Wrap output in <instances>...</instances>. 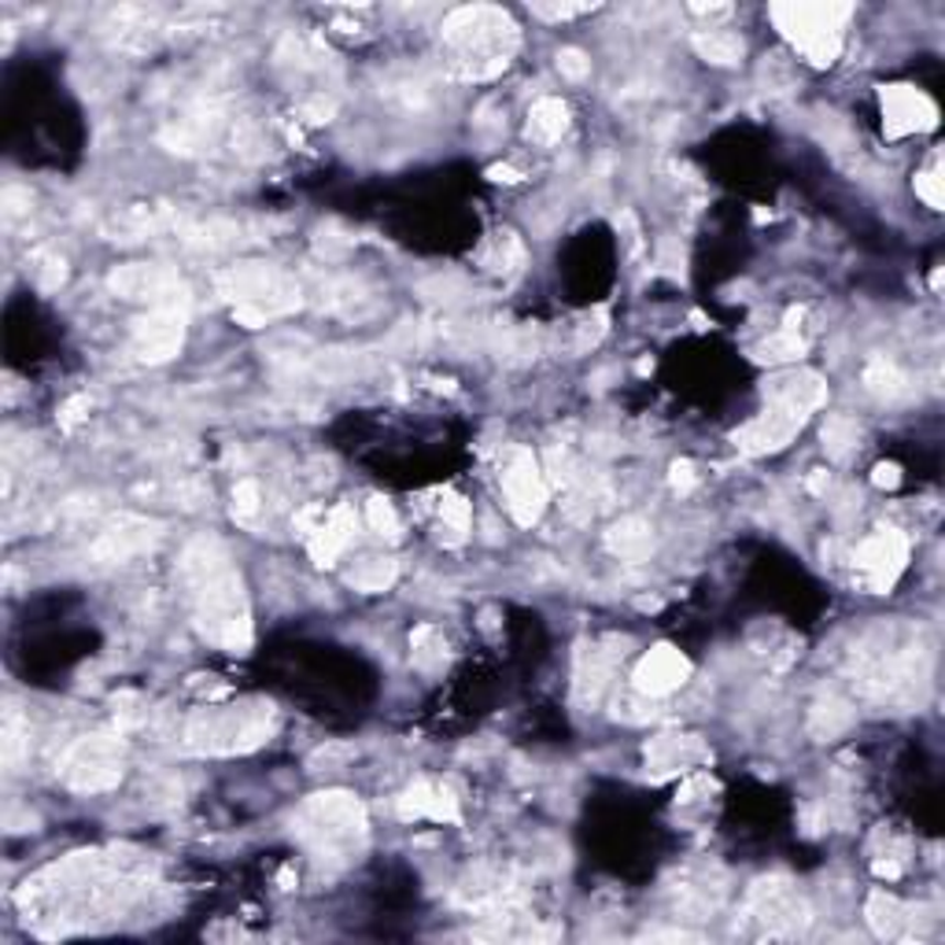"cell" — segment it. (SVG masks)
Listing matches in <instances>:
<instances>
[{
  "instance_id": "cell-1",
  "label": "cell",
  "mask_w": 945,
  "mask_h": 945,
  "mask_svg": "<svg viewBox=\"0 0 945 945\" xmlns=\"http://www.w3.org/2000/svg\"><path fill=\"white\" fill-rule=\"evenodd\" d=\"M149 876V857L126 854V849H93V854H70L59 865L37 871L23 883L15 901L26 923L52 920L56 934H63L122 912L138 898V890H144Z\"/></svg>"
},
{
  "instance_id": "cell-2",
  "label": "cell",
  "mask_w": 945,
  "mask_h": 945,
  "mask_svg": "<svg viewBox=\"0 0 945 945\" xmlns=\"http://www.w3.org/2000/svg\"><path fill=\"white\" fill-rule=\"evenodd\" d=\"M182 584L193 606V624L207 643L229 650V654H248L251 647V606L245 595V580L229 562L226 547L218 540H193L177 562Z\"/></svg>"
},
{
  "instance_id": "cell-3",
  "label": "cell",
  "mask_w": 945,
  "mask_h": 945,
  "mask_svg": "<svg viewBox=\"0 0 945 945\" xmlns=\"http://www.w3.org/2000/svg\"><path fill=\"white\" fill-rule=\"evenodd\" d=\"M444 45L450 52V70L461 82H488L510 67L521 45L518 23L510 12L491 4L455 8L444 19Z\"/></svg>"
},
{
  "instance_id": "cell-4",
  "label": "cell",
  "mask_w": 945,
  "mask_h": 945,
  "mask_svg": "<svg viewBox=\"0 0 945 945\" xmlns=\"http://www.w3.org/2000/svg\"><path fill=\"white\" fill-rule=\"evenodd\" d=\"M292 824H296L300 843L318 860H325V865H351V860H359L366 835H370L366 808L348 791H322L307 797Z\"/></svg>"
},
{
  "instance_id": "cell-5",
  "label": "cell",
  "mask_w": 945,
  "mask_h": 945,
  "mask_svg": "<svg viewBox=\"0 0 945 945\" xmlns=\"http://www.w3.org/2000/svg\"><path fill=\"white\" fill-rule=\"evenodd\" d=\"M218 296L233 303V318L248 329H262L267 322L303 307V292L285 270L267 262H237L218 274Z\"/></svg>"
},
{
  "instance_id": "cell-6",
  "label": "cell",
  "mask_w": 945,
  "mask_h": 945,
  "mask_svg": "<svg viewBox=\"0 0 945 945\" xmlns=\"http://www.w3.org/2000/svg\"><path fill=\"white\" fill-rule=\"evenodd\" d=\"M278 728V709L270 702L240 706H204L185 724V747L196 753H251Z\"/></svg>"
},
{
  "instance_id": "cell-7",
  "label": "cell",
  "mask_w": 945,
  "mask_h": 945,
  "mask_svg": "<svg viewBox=\"0 0 945 945\" xmlns=\"http://www.w3.org/2000/svg\"><path fill=\"white\" fill-rule=\"evenodd\" d=\"M775 30L813 63V67H832L843 56V30L854 19V4H802V0H783L769 8Z\"/></svg>"
},
{
  "instance_id": "cell-8",
  "label": "cell",
  "mask_w": 945,
  "mask_h": 945,
  "mask_svg": "<svg viewBox=\"0 0 945 945\" xmlns=\"http://www.w3.org/2000/svg\"><path fill=\"white\" fill-rule=\"evenodd\" d=\"M126 772V742L122 735L97 731L82 735L67 747L59 761V780L75 794H108L122 783Z\"/></svg>"
},
{
  "instance_id": "cell-9",
  "label": "cell",
  "mask_w": 945,
  "mask_h": 945,
  "mask_svg": "<svg viewBox=\"0 0 945 945\" xmlns=\"http://www.w3.org/2000/svg\"><path fill=\"white\" fill-rule=\"evenodd\" d=\"M188 307H193V296H188L185 281L177 289H171L160 303H152L144 318L133 322L130 333V355L144 366H163L171 362L185 344V325H188Z\"/></svg>"
},
{
  "instance_id": "cell-10",
  "label": "cell",
  "mask_w": 945,
  "mask_h": 945,
  "mask_svg": "<svg viewBox=\"0 0 945 945\" xmlns=\"http://www.w3.org/2000/svg\"><path fill=\"white\" fill-rule=\"evenodd\" d=\"M628 647H632V639L628 636H602L576 654V676H573L576 706L595 709L598 702L606 698V691H610L613 676H617V665L624 661Z\"/></svg>"
},
{
  "instance_id": "cell-11",
  "label": "cell",
  "mask_w": 945,
  "mask_h": 945,
  "mask_svg": "<svg viewBox=\"0 0 945 945\" xmlns=\"http://www.w3.org/2000/svg\"><path fill=\"white\" fill-rule=\"evenodd\" d=\"M547 477L532 450H513V458L502 469V491H507V510L521 529H532L547 510Z\"/></svg>"
},
{
  "instance_id": "cell-12",
  "label": "cell",
  "mask_w": 945,
  "mask_h": 945,
  "mask_svg": "<svg viewBox=\"0 0 945 945\" xmlns=\"http://www.w3.org/2000/svg\"><path fill=\"white\" fill-rule=\"evenodd\" d=\"M747 912L753 920L764 923L769 938H783V934H797L808 923V909L805 901L797 898V890L786 883V879H761L750 890V905Z\"/></svg>"
},
{
  "instance_id": "cell-13",
  "label": "cell",
  "mask_w": 945,
  "mask_h": 945,
  "mask_svg": "<svg viewBox=\"0 0 945 945\" xmlns=\"http://www.w3.org/2000/svg\"><path fill=\"white\" fill-rule=\"evenodd\" d=\"M854 562H857V569L865 573V584L871 591L887 595L909 565V535L898 529H879L876 535H868V540L860 543Z\"/></svg>"
},
{
  "instance_id": "cell-14",
  "label": "cell",
  "mask_w": 945,
  "mask_h": 945,
  "mask_svg": "<svg viewBox=\"0 0 945 945\" xmlns=\"http://www.w3.org/2000/svg\"><path fill=\"white\" fill-rule=\"evenodd\" d=\"M879 108H883L887 138H912V133H927L938 126V104L905 82L879 89Z\"/></svg>"
},
{
  "instance_id": "cell-15",
  "label": "cell",
  "mask_w": 945,
  "mask_h": 945,
  "mask_svg": "<svg viewBox=\"0 0 945 945\" xmlns=\"http://www.w3.org/2000/svg\"><path fill=\"white\" fill-rule=\"evenodd\" d=\"M163 535V524L160 521H149V518H119L104 529L97 540H93V562L97 565H122L138 554L152 551Z\"/></svg>"
},
{
  "instance_id": "cell-16",
  "label": "cell",
  "mask_w": 945,
  "mask_h": 945,
  "mask_svg": "<svg viewBox=\"0 0 945 945\" xmlns=\"http://www.w3.org/2000/svg\"><path fill=\"white\" fill-rule=\"evenodd\" d=\"M805 422H808V414L769 403L761 417H753V422H747L739 433H735V444H739L742 455H750V458L775 455V450H783L797 433H802Z\"/></svg>"
},
{
  "instance_id": "cell-17",
  "label": "cell",
  "mask_w": 945,
  "mask_h": 945,
  "mask_svg": "<svg viewBox=\"0 0 945 945\" xmlns=\"http://www.w3.org/2000/svg\"><path fill=\"white\" fill-rule=\"evenodd\" d=\"M687 680H691L687 654H680V650L669 647V643L650 647L632 672V687L643 698H665V695H672V691L684 687Z\"/></svg>"
},
{
  "instance_id": "cell-18",
  "label": "cell",
  "mask_w": 945,
  "mask_h": 945,
  "mask_svg": "<svg viewBox=\"0 0 945 945\" xmlns=\"http://www.w3.org/2000/svg\"><path fill=\"white\" fill-rule=\"evenodd\" d=\"M177 285H182V278H177L171 267H160V262H122V267H115L108 274V289L115 296L149 300V307L160 303L166 292Z\"/></svg>"
},
{
  "instance_id": "cell-19",
  "label": "cell",
  "mask_w": 945,
  "mask_h": 945,
  "mask_svg": "<svg viewBox=\"0 0 945 945\" xmlns=\"http://www.w3.org/2000/svg\"><path fill=\"white\" fill-rule=\"evenodd\" d=\"M647 769H654L658 780L665 775H687L698 764H709V747L698 735H658L643 750Z\"/></svg>"
},
{
  "instance_id": "cell-20",
  "label": "cell",
  "mask_w": 945,
  "mask_h": 945,
  "mask_svg": "<svg viewBox=\"0 0 945 945\" xmlns=\"http://www.w3.org/2000/svg\"><path fill=\"white\" fill-rule=\"evenodd\" d=\"M764 403L813 414L827 403V384H824V377L813 370H786L764 381Z\"/></svg>"
},
{
  "instance_id": "cell-21",
  "label": "cell",
  "mask_w": 945,
  "mask_h": 945,
  "mask_svg": "<svg viewBox=\"0 0 945 945\" xmlns=\"http://www.w3.org/2000/svg\"><path fill=\"white\" fill-rule=\"evenodd\" d=\"M399 816L403 821H436V824H458V797L447 783L417 780L399 797Z\"/></svg>"
},
{
  "instance_id": "cell-22",
  "label": "cell",
  "mask_w": 945,
  "mask_h": 945,
  "mask_svg": "<svg viewBox=\"0 0 945 945\" xmlns=\"http://www.w3.org/2000/svg\"><path fill=\"white\" fill-rule=\"evenodd\" d=\"M355 510L348 507V502H336L333 510H325V518H322V524H318V532L311 535L307 540V547H311V558H314V565H322V569H329V565L340 558L344 551L351 547V540H355Z\"/></svg>"
},
{
  "instance_id": "cell-23",
  "label": "cell",
  "mask_w": 945,
  "mask_h": 945,
  "mask_svg": "<svg viewBox=\"0 0 945 945\" xmlns=\"http://www.w3.org/2000/svg\"><path fill=\"white\" fill-rule=\"evenodd\" d=\"M215 133H218V111L215 108H199V111L182 115V119H174L160 133V141H163L166 152L196 155L199 149H207V144L215 141Z\"/></svg>"
},
{
  "instance_id": "cell-24",
  "label": "cell",
  "mask_w": 945,
  "mask_h": 945,
  "mask_svg": "<svg viewBox=\"0 0 945 945\" xmlns=\"http://www.w3.org/2000/svg\"><path fill=\"white\" fill-rule=\"evenodd\" d=\"M865 920L868 927L879 934V938H912V909L901 905V901L894 894H887V890H876V894H868L865 901Z\"/></svg>"
},
{
  "instance_id": "cell-25",
  "label": "cell",
  "mask_w": 945,
  "mask_h": 945,
  "mask_svg": "<svg viewBox=\"0 0 945 945\" xmlns=\"http://www.w3.org/2000/svg\"><path fill=\"white\" fill-rule=\"evenodd\" d=\"M606 547L628 565L650 562V554H654V529L643 518H621L606 532Z\"/></svg>"
},
{
  "instance_id": "cell-26",
  "label": "cell",
  "mask_w": 945,
  "mask_h": 945,
  "mask_svg": "<svg viewBox=\"0 0 945 945\" xmlns=\"http://www.w3.org/2000/svg\"><path fill=\"white\" fill-rule=\"evenodd\" d=\"M691 48L706 63H713V67H735V63H742V56H747V41L731 34V30H698L691 37Z\"/></svg>"
},
{
  "instance_id": "cell-27",
  "label": "cell",
  "mask_w": 945,
  "mask_h": 945,
  "mask_svg": "<svg viewBox=\"0 0 945 945\" xmlns=\"http://www.w3.org/2000/svg\"><path fill=\"white\" fill-rule=\"evenodd\" d=\"M565 130H569V108H565V100L543 97V100L532 104V111H529V138L535 144L562 141Z\"/></svg>"
},
{
  "instance_id": "cell-28",
  "label": "cell",
  "mask_w": 945,
  "mask_h": 945,
  "mask_svg": "<svg viewBox=\"0 0 945 945\" xmlns=\"http://www.w3.org/2000/svg\"><path fill=\"white\" fill-rule=\"evenodd\" d=\"M399 580V562L384 558V554H373V558H362L355 569L348 573V584L362 595H381Z\"/></svg>"
},
{
  "instance_id": "cell-29",
  "label": "cell",
  "mask_w": 945,
  "mask_h": 945,
  "mask_svg": "<svg viewBox=\"0 0 945 945\" xmlns=\"http://www.w3.org/2000/svg\"><path fill=\"white\" fill-rule=\"evenodd\" d=\"M480 262L491 270V274H518V270L524 267V245L518 233H510V229H499V233H491V240L485 245V251H480Z\"/></svg>"
},
{
  "instance_id": "cell-30",
  "label": "cell",
  "mask_w": 945,
  "mask_h": 945,
  "mask_svg": "<svg viewBox=\"0 0 945 945\" xmlns=\"http://www.w3.org/2000/svg\"><path fill=\"white\" fill-rule=\"evenodd\" d=\"M849 724H854V709L846 706L843 698L827 695L813 706V713H808V735L813 739H835V735H843Z\"/></svg>"
},
{
  "instance_id": "cell-31",
  "label": "cell",
  "mask_w": 945,
  "mask_h": 945,
  "mask_svg": "<svg viewBox=\"0 0 945 945\" xmlns=\"http://www.w3.org/2000/svg\"><path fill=\"white\" fill-rule=\"evenodd\" d=\"M411 661L422 672H436L447 665V639L439 636L436 624H422L411 632Z\"/></svg>"
},
{
  "instance_id": "cell-32",
  "label": "cell",
  "mask_w": 945,
  "mask_h": 945,
  "mask_svg": "<svg viewBox=\"0 0 945 945\" xmlns=\"http://www.w3.org/2000/svg\"><path fill=\"white\" fill-rule=\"evenodd\" d=\"M182 240H185L188 248H207V251L233 248V245H240V226H237V222H226V218H215V222L185 226V229H182Z\"/></svg>"
},
{
  "instance_id": "cell-33",
  "label": "cell",
  "mask_w": 945,
  "mask_h": 945,
  "mask_svg": "<svg viewBox=\"0 0 945 945\" xmlns=\"http://www.w3.org/2000/svg\"><path fill=\"white\" fill-rule=\"evenodd\" d=\"M824 450L827 455H832L835 461H843V458H849L857 450V444H860V425L854 422V417H846V414H832L824 422Z\"/></svg>"
},
{
  "instance_id": "cell-34",
  "label": "cell",
  "mask_w": 945,
  "mask_h": 945,
  "mask_svg": "<svg viewBox=\"0 0 945 945\" xmlns=\"http://www.w3.org/2000/svg\"><path fill=\"white\" fill-rule=\"evenodd\" d=\"M865 388L876 399H898V395L909 392V381H905V373H901L894 362L871 359L868 370H865Z\"/></svg>"
},
{
  "instance_id": "cell-35",
  "label": "cell",
  "mask_w": 945,
  "mask_h": 945,
  "mask_svg": "<svg viewBox=\"0 0 945 945\" xmlns=\"http://www.w3.org/2000/svg\"><path fill=\"white\" fill-rule=\"evenodd\" d=\"M805 355V340L797 333H772L769 340H761L758 348H753V359L758 362H769V366H783V362H797Z\"/></svg>"
},
{
  "instance_id": "cell-36",
  "label": "cell",
  "mask_w": 945,
  "mask_h": 945,
  "mask_svg": "<svg viewBox=\"0 0 945 945\" xmlns=\"http://www.w3.org/2000/svg\"><path fill=\"white\" fill-rule=\"evenodd\" d=\"M439 518H444V524H447L450 543L466 540V532H469V524H472V510H469L466 499H461V496H447L444 502H439Z\"/></svg>"
},
{
  "instance_id": "cell-37",
  "label": "cell",
  "mask_w": 945,
  "mask_h": 945,
  "mask_svg": "<svg viewBox=\"0 0 945 945\" xmlns=\"http://www.w3.org/2000/svg\"><path fill=\"white\" fill-rule=\"evenodd\" d=\"M606 329H610V311L606 307H595L591 314H584V322L576 325V351L595 348V344L606 336Z\"/></svg>"
},
{
  "instance_id": "cell-38",
  "label": "cell",
  "mask_w": 945,
  "mask_h": 945,
  "mask_svg": "<svg viewBox=\"0 0 945 945\" xmlns=\"http://www.w3.org/2000/svg\"><path fill=\"white\" fill-rule=\"evenodd\" d=\"M916 196H920V199H927V207H934V211H942V207H945V193H942V163H938V155H934V160H931L927 171H920V174H916Z\"/></svg>"
},
{
  "instance_id": "cell-39",
  "label": "cell",
  "mask_w": 945,
  "mask_h": 945,
  "mask_svg": "<svg viewBox=\"0 0 945 945\" xmlns=\"http://www.w3.org/2000/svg\"><path fill=\"white\" fill-rule=\"evenodd\" d=\"M366 521H370V529L377 535H384V540H399V518H395V510L388 499H370V507H366Z\"/></svg>"
},
{
  "instance_id": "cell-40",
  "label": "cell",
  "mask_w": 945,
  "mask_h": 945,
  "mask_svg": "<svg viewBox=\"0 0 945 945\" xmlns=\"http://www.w3.org/2000/svg\"><path fill=\"white\" fill-rule=\"evenodd\" d=\"M262 507V496H259V485L256 480H240L233 488V518L237 521H251Z\"/></svg>"
},
{
  "instance_id": "cell-41",
  "label": "cell",
  "mask_w": 945,
  "mask_h": 945,
  "mask_svg": "<svg viewBox=\"0 0 945 945\" xmlns=\"http://www.w3.org/2000/svg\"><path fill=\"white\" fill-rule=\"evenodd\" d=\"M37 285L45 292H56L63 281H67V262H63V256H37Z\"/></svg>"
},
{
  "instance_id": "cell-42",
  "label": "cell",
  "mask_w": 945,
  "mask_h": 945,
  "mask_svg": "<svg viewBox=\"0 0 945 945\" xmlns=\"http://www.w3.org/2000/svg\"><path fill=\"white\" fill-rule=\"evenodd\" d=\"M89 406H93V399H89V395H82V392H78V395H70L67 403L59 406V414H56L63 433H75V428L89 417Z\"/></svg>"
},
{
  "instance_id": "cell-43",
  "label": "cell",
  "mask_w": 945,
  "mask_h": 945,
  "mask_svg": "<svg viewBox=\"0 0 945 945\" xmlns=\"http://www.w3.org/2000/svg\"><path fill=\"white\" fill-rule=\"evenodd\" d=\"M300 115H303V119H307L311 126H322V122H329L333 115H336V100L325 97V93H311V97L300 104Z\"/></svg>"
},
{
  "instance_id": "cell-44",
  "label": "cell",
  "mask_w": 945,
  "mask_h": 945,
  "mask_svg": "<svg viewBox=\"0 0 945 945\" xmlns=\"http://www.w3.org/2000/svg\"><path fill=\"white\" fill-rule=\"evenodd\" d=\"M558 70H562V78L584 82L587 75H591V59H587L580 48H562L558 52Z\"/></svg>"
},
{
  "instance_id": "cell-45",
  "label": "cell",
  "mask_w": 945,
  "mask_h": 945,
  "mask_svg": "<svg viewBox=\"0 0 945 945\" xmlns=\"http://www.w3.org/2000/svg\"><path fill=\"white\" fill-rule=\"evenodd\" d=\"M669 485H672V491H680V496H687V491H695V485H698V469H695V461H687V458L672 461V469H669Z\"/></svg>"
},
{
  "instance_id": "cell-46",
  "label": "cell",
  "mask_w": 945,
  "mask_h": 945,
  "mask_svg": "<svg viewBox=\"0 0 945 945\" xmlns=\"http://www.w3.org/2000/svg\"><path fill=\"white\" fill-rule=\"evenodd\" d=\"M0 204H4V215L8 218H19L30 211V204H34V196H30V188H19V185H8L4 196H0Z\"/></svg>"
},
{
  "instance_id": "cell-47",
  "label": "cell",
  "mask_w": 945,
  "mask_h": 945,
  "mask_svg": "<svg viewBox=\"0 0 945 945\" xmlns=\"http://www.w3.org/2000/svg\"><path fill=\"white\" fill-rule=\"evenodd\" d=\"M658 267L672 278H684V248H680L676 240H665L658 251Z\"/></svg>"
},
{
  "instance_id": "cell-48",
  "label": "cell",
  "mask_w": 945,
  "mask_h": 945,
  "mask_svg": "<svg viewBox=\"0 0 945 945\" xmlns=\"http://www.w3.org/2000/svg\"><path fill=\"white\" fill-rule=\"evenodd\" d=\"M532 12L540 19H576L595 12V4H532Z\"/></svg>"
},
{
  "instance_id": "cell-49",
  "label": "cell",
  "mask_w": 945,
  "mask_h": 945,
  "mask_svg": "<svg viewBox=\"0 0 945 945\" xmlns=\"http://www.w3.org/2000/svg\"><path fill=\"white\" fill-rule=\"evenodd\" d=\"M19 750H23V724H19L15 713H8V724H4V758H8V764L19 761Z\"/></svg>"
},
{
  "instance_id": "cell-50",
  "label": "cell",
  "mask_w": 945,
  "mask_h": 945,
  "mask_svg": "<svg viewBox=\"0 0 945 945\" xmlns=\"http://www.w3.org/2000/svg\"><path fill=\"white\" fill-rule=\"evenodd\" d=\"M617 229H621L624 245H628V256H639L643 251V233H639V222L632 211H621L617 215Z\"/></svg>"
},
{
  "instance_id": "cell-51",
  "label": "cell",
  "mask_w": 945,
  "mask_h": 945,
  "mask_svg": "<svg viewBox=\"0 0 945 945\" xmlns=\"http://www.w3.org/2000/svg\"><path fill=\"white\" fill-rule=\"evenodd\" d=\"M322 518H325V507H303L296 513V532L303 535V540H311V535L318 532Z\"/></svg>"
},
{
  "instance_id": "cell-52",
  "label": "cell",
  "mask_w": 945,
  "mask_h": 945,
  "mask_svg": "<svg viewBox=\"0 0 945 945\" xmlns=\"http://www.w3.org/2000/svg\"><path fill=\"white\" fill-rule=\"evenodd\" d=\"M871 485H876V488H898L901 485V466H898V461H879V466L871 469Z\"/></svg>"
},
{
  "instance_id": "cell-53",
  "label": "cell",
  "mask_w": 945,
  "mask_h": 945,
  "mask_svg": "<svg viewBox=\"0 0 945 945\" xmlns=\"http://www.w3.org/2000/svg\"><path fill=\"white\" fill-rule=\"evenodd\" d=\"M709 791H717V783H713L706 772H702V775H691V780L680 786V797H676V802H695L698 794H709Z\"/></svg>"
},
{
  "instance_id": "cell-54",
  "label": "cell",
  "mask_w": 945,
  "mask_h": 945,
  "mask_svg": "<svg viewBox=\"0 0 945 945\" xmlns=\"http://www.w3.org/2000/svg\"><path fill=\"white\" fill-rule=\"evenodd\" d=\"M871 871H876L879 879H901V871H905V865H901L898 857H887V860L879 857L876 865H871Z\"/></svg>"
},
{
  "instance_id": "cell-55",
  "label": "cell",
  "mask_w": 945,
  "mask_h": 945,
  "mask_svg": "<svg viewBox=\"0 0 945 945\" xmlns=\"http://www.w3.org/2000/svg\"><path fill=\"white\" fill-rule=\"evenodd\" d=\"M488 177H491V182H499V185H518V182H521V171H518V166L499 163V166H491Z\"/></svg>"
},
{
  "instance_id": "cell-56",
  "label": "cell",
  "mask_w": 945,
  "mask_h": 945,
  "mask_svg": "<svg viewBox=\"0 0 945 945\" xmlns=\"http://www.w3.org/2000/svg\"><path fill=\"white\" fill-rule=\"evenodd\" d=\"M827 488H832V477H827V469H816L813 477H808V491H813V496H827Z\"/></svg>"
},
{
  "instance_id": "cell-57",
  "label": "cell",
  "mask_w": 945,
  "mask_h": 945,
  "mask_svg": "<svg viewBox=\"0 0 945 945\" xmlns=\"http://www.w3.org/2000/svg\"><path fill=\"white\" fill-rule=\"evenodd\" d=\"M695 12H698V15H728L731 8H728V4H709V8H706V4H695Z\"/></svg>"
}]
</instances>
